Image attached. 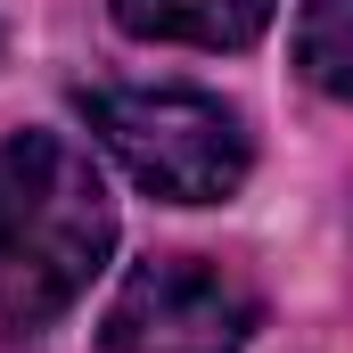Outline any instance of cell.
Segmentation results:
<instances>
[{"label": "cell", "mask_w": 353, "mask_h": 353, "mask_svg": "<svg viewBox=\"0 0 353 353\" xmlns=\"http://www.w3.org/2000/svg\"><path fill=\"white\" fill-rule=\"evenodd\" d=\"M90 140L165 205H222L255 165L247 115L222 107L214 90H173V83H107L83 90Z\"/></svg>", "instance_id": "cell-2"}, {"label": "cell", "mask_w": 353, "mask_h": 353, "mask_svg": "<svg viewBox=\"0 0 353 353\" xmlns=\"http://www.w3.org/2000/svg\"><path fill=\"white\" fill-rule=\"evenodd\" d=\"M296 66L312 90L353 107V0H304L296 8Z\"/></svg>", "instance_id": "cell-5"}, {"label": "cell", "mask_w": 353, "mask_h": 353, "mask_svg": "<svg viewBox=\"0 0 353 353\" xmlns=\"http://www.w3.org/2000/svg\"><path fill=\"white\" fill-rule=\"evenodd\" d=\"M132 41H173V50H255L279 0H107Z\"/></svg>", "instance_id": "cell-4"}, {"label": "cell", "mask_w": 353, "mask_h": 353, "mask_svg": "<svg viewBox=\"0 0 353 353\" xmlns=\"http://www.w3.org/2000/svg\"><path fill=\"white\" fill-rule=\"evenodd\" d=\"M247 337L255 288L205 255H148L99 321V353H239Z\"/></svg>", "instance_id": "cell-3"}, {"label": "cell", "mask_w": 353, "mask_h": 353, "mask_svg": "<svg viewBox=\"0 0 353 353\" xmlns=\"http://www.w3.org/2000/svg\"><path fill=\"white\" fill-rule=\"evenodd\" d=\"M115 255V197L66 132L0 140V321L50 329Z\"/></svg>", "instance_id": "cell-1"}]
</instances>
